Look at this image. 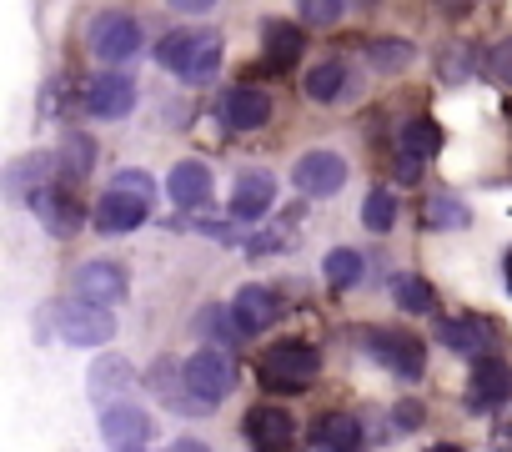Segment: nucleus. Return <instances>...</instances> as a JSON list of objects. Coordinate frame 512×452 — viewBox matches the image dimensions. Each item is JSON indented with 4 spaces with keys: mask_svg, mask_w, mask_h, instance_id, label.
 I'll return each instance as SVG.
<instances>
[{
    "mask_svg": "<svg viewBox=\"0 0 512 452\" xmlns=\"http://www.w3.org/2000/svg\"><path fill=\"white\" fill-rule=\"evenodd\" d=\"M101 437H106L111 452H146V442H151V417H146L141 407H131V402H116V407L101 412Z\"/></svg>",
    "mask_w": 512,
    "mask_h": 452,
    "instance_id": "8",
    "label": "nucleus"
},
{
    "mask_svg": "<svg viewBox=\"0 0 512 452\" xmlns=\"http://www.w3.org/2000/svg\"><path fill=\"white\" fill-rule=\"evenodd\" d=\"M362 221H367V232H392V221H397V196L387 186H377L367 201H362Z\"/></svg>",
    "mask_w": 512,
    "mask_h": 452,
    "instance_id": "29",
    "label": "nucleus"
},
{
    "mask_svg": "<svg viewBox=\"0 0 512 452\" xmlns=\"http://www.w3.org/2000/svg\"><path fill=\"white\" fill-rule=\"evenodd\" d=\"M171 6H176V11H211L216 0H171Z\"/></svg>",
    "mask_w": 512,
    "mask_h": 452,
    "instance_id": "39",
    "label": "nucleus"
},
{
    "mask_svg": "<svg viewBox=\"0 0 512 452\" xmlns=\"http://www.w3.org/2000/svg\"><path fill=\"white\" fill-rule=\"evenodd\" d=\"M302 91H307V101H317V106L337 101V96L347 91V66H342V61H317V66L307 71Z\"/></svg>",
    "mask_w": 512,
    "mask_h": 452,
    "instance_id": "25",
    "label": "nucleus"
},
{
    "mask_svg": "<svg viewBox=\"0 0 512 452\" xmlns=\"http://www.w3.org/2000/svg\"><path fill=\"white\" fill-rule=\"evenodd\" d=\"M116 186L141 191V196H156V186H151V176H146V171H121V176H116Z\"/></svg>",
    "mask_w": 512,
    "mask_h": 452,
    "instance_id": "37",
    "label": "nucleus"
},
{
    "mask_svg": "<svg viewBox=\"0 0 512 452\" xmlns=\"http://www.w3.org/2000/svg\"><path fill=\"white\" fill-rule=\"evenodd\" d=\"M392 171H397V181H402V186H412V181L422 176V156H417V151H397Z\"/></svg>",
    "mask_w": 512,
    "mask_h": 452,
    "instance_id": "35",
    "label": "nucleus"
},
{
    "mask_svg": "<svg viewBox=\"0 0 512 452\" xmlns=\"http://www.w3.org/2000/svg\"><path fill=\"white\" fill-rule=\"evenodd\" d=\"M302 46H307V41H302L297 26H287V21H267V26H262V66H267V71L297 66Z\"/></svg>",
    "mask_w": 512,
    "mask_h": 452,
    "instance_id": "23",
    "label": "nucleus"
},
{
    "mask_svg": "<svg viewBox=\"0 0 512 452\" xmlns=\"http://www.w3.org/2000/svg\"><path fill=\"white\" fill-rule=\"evenodd\" d=\"M427 452H462L457 442H437V447H427Z\"/></svg>",
    "mask_w": 512,
    "mask_h": 452,
    "instance_id": "41",
    "label": "nucleus"
},
{
    "mask_svg": "<svg viewBox=\"0 0 512 452\" xmlns=\"http://www.w3.org/2000/svg\"><path fill=\"white\" fill-rule=\"evenodd\" d=\"M156 61L176 71L181 81H206L221 66V36L216 31H171L156 46Z\"/></svg>",
    "mask_w": 512,
    "mask_h": 452,
    "instance_id": "1",
    "label": "nucleus"
},
{
    "mask_svg": "<svg viewBox=\"0 0 512 452\" xmlns=\"http://www.w3.org/2000/svg\"><path fill=\"white\" fill-rule=\"evenodd\" d=\"M51 317H56V327H61V337H66L71 347H101V342L116 337L111 307H96V302H86V297H71V302L51 307Z\"/></svg>",
    "mask_w": 512,
    "mask_h": 452,
    "instance_id": "4",
    "label": "nucleus"
},
{
    "mask_svg": "<svg viewBox=\"0 0 512 452\" xmlns=\"http://www.w3.org/2000/svg\"><path fill=\"white\" fill-rule=\"evenodd\" d=\"M367 56H372V66H377V71H402V66L412 61V46H407V41H397V36H377V41L367 46Z\"/></svg>",
    "mask_w": 512,
    "mask_h": 452,
    "instance_id": "30",
    "label": "nucleus"
},
{
    "mask_svg": "<svg viewBox=\"0 0 512 452\" xmlns=\"http://www.w3.org/2000/svg\"><path fill=\"white\" fill-rule=\"evenodd\" d=\"M166 191H171V201H176V206L196 211V206H206V201H211V171H206L201 161H181V166H171Z\"/></svg>",
    "mask_w": 512,
    "mask_h": 452,
    "instance_id": "24",
    "label": "nucleus"
},
{
    "mask_svg": "<svg viewBox=\"0 0 512 452\" xmlns=\"http://www.w3.org/2000/svg\"><path fill=\"white\" fill-rule=\"evenodd\" d=\"M166 452H211V447H206V442H196V437H176Z\"/></svg>",
    "mask_w": 512,
    "mask_h": 452,
    "instance_id": "38",
    "label": "nucleus"
},
{
    "mask_svg": "<svg viewBox=\"0 0 512 452\" xmlns=\"http://www.w3.org/2000/svg\"><path fill=\"white\" fill-rule=\"evenodd\" d=\"M427 226H452L457 232V226H467V211L457 206V196H432L427 201Z\"/></svg>",
    "mask_w": 512,
    "mask_h": 452,
    "instance_id": "33",
    "label": "nucleus"
},
{
    "mask_svg": "<svg viewBox=\"0 0 512 452\" xmlns=\"http://www.w3.org/2000/svg\"><path fill=\"white\" fill-rule=\"evenodd\" d=\"M256 372H262V382L272 392H307L322 372V352L312 342H277V347H267Z\"/></svg>",
    "mask_w": 512,
    "mask_h": 452,
    "instance_id": "2",
    "label": "nucleus"
},
{
    "mask_svg": "<svg viewBox=\"0 0 512 452\" xmlns=\"http://www.w3.org/2000/svg\"><path fill=\"white\" fill-rule=\"evenodd\" d=\"M392 302H397L402 312H432V307H437V297H432V282H427V277H417V272H402V277H392Z\"/></svg>",
    "mask_w": 512,
    "mask_h": 452,
    "instance_id": "27",
    "label": "nucleus"
},
{
    "mask_svg": "<svg viewBox=\"0 0 512 452\" xmlns=\"http://www.w3.org/2000/svg\"><path fill=\"white\" fill-rule=\"evenodd\" d=\"M31 206L41 211V221L51 226L56 237H71V232H81V201L71 196V181H56V186H46V191H41Z\"/></svg>",
    "mask_w": 512,
    "mask_h": 452,
    "instance_id": "19",
    "label": "nucleus"
},
{
    "mask_svg": "<svg viewBox=\"0 0 512 452\" xmlns=\"http://www.w3.org/2000/svg\"><path fill=\"white\" fill-rule=\"evenodd\" d=\"M196 332H206L216 347H231V342L241 337V327H236L231 307H201V312H196Z\"/></svg>",
    "mask_w": 512,
    "mask_h": 452,
    "instance_id": "28",
    "label": "nucleus"
},
{
    "mask_svg": "<svg viewBox=\"0 0 512 452\" xmlns=\"http://www.w3.org/2000/svg\"><path fill=\"white\" fill-rule=\"evenodd\" d=\"M507 397H512V367L497 362V357H482L467 377V407L472 412H497Z\"/></svg>",
    "mask_w": 512,
    "mask_h": 452,
    "instance_id": "10",
    "label": "nucleus"
},
{
    "mask_svg": "<svg viewBox=\"0 0 512 452\" xmlns=\"http://www.w3.org/2000/svg\"><path fill=\"white\" fill-rule=\"evenodd\" d=\"M76 297H86V302H96V307H116L121 297H126V272L116 267V262H81V272H76Z\"/></svg>",
    "mask_w": 512,
    "mask_h": 452,
    "instance_id": "17",
    "label": "nucleus"
},
{
    "mask_svg": "<svg viewBox=\"0 0 512 452\" xmlns=\"http://www.w3.org/2000/svg\"><path fill=\"white\" fill-rule=\"evenodd\" d=\"M277 201V181L272 171H241L236 186H231V216L236 221H262Z\"/></svg>",
    "mask_w": 512,
    "mask_h": 452,
    "instance_id": "14",
    "label": "nucleus"
},
{
    "mask_svg": "<svg viewBox=\"0 0 512 452\" xmlns=\"http://www.w3.org/2000/svg\"><path fill=\"white\" fill-rule=\"evenodd\" d=\"M397 422H402V427H417L422 412H417V407H397Z\"/></svg>",
    "mask_w": 512,
    "mask_h": 452,
    "instance_id": "40",
    "label": "nucleus"
},
{
    "mask_svg": "<svg viewBox=\"0 0 512 452\" xmlns=\"http://www.w3.org/2000/svg\"><path fill=\"white\" fill-rule=\"evenodd\" d=\"M91 51H96V61H106V66L131 61V56L141 51V26H136V16H126V11H101V16L91 21Z\"/></svg>",
    "mask_w": 512,
    "mask_h": 452,
    "instance_id": "6",
    "label": "nucleus"
},
{
    "mask_svg": "<svg viewBox=\"0 0 512 452\" xmlns=\"http://www.w3.org/2000/svg\"><path fill=\"white\" fill-rule=\"evenodd\" d=\"M61 181H81V176H91V161H96V141L91 136H81V131H71L66 141H61Z\"/></svg>",
    "mask_w": 512,
    "mask_h": 452,
    "instance_id": "26",
    "label": "nucleus"
},
{
    "mask_svg": "<svg viewBox=\"0 0 512 452\" xmlns=\"http://www.w3.org/2000/svg\"><path fill=\"white\" fill-rule=\"evenodd\" d=\"M277 312H282V302H277V292H272V287H241V292L231 297V317H236L241 337L267 332V327L277 322Z\"/></svg>",
    "mask_w": 512,
    "mask_h": 452,
    "instance_id": "18",
    "label": "nucleus"
},
{
    "mask_svg": "<svg viewBox=\"0 0 512 452\" xmlns=\"http://www.w3.org/2000/svg\"><path fill=\"white\" fill-rule=\"evenodd\" d=\"M492 76H497L502 86H512V36H507V41L492 51Z\"/></svg>",
    "mask_w": 512,
    "mask_h": 452,
    "instance_id": "36",
    "label": "nucleus"
},
{
    "mask_svg": "<svg viewBox=\"0 0 512 452\" xmlns=\"http://www.w3.org/2000/svg\"><path fill=\"white\" fill-rule=\"evenodd\" d=\"M146 387H151V392H156V397H161V402H166L171 412H181V417H196V412H211V407H206V402H201V397L191 392V382H186V372H181V367H176L171 357H161V362H156V367L146 372Z\"/></svg>",
    "mask_w": 512,
    "mask_h": 452,
    "instance_id": "12",
    "label": "nucleus"
},
{
    "mask_svg": "<svg viewBox=\"0 0 512 452\" xmlns=\"http://www.w3.org/2000/svg\"><path fill=\"white\" fill-rule=\"evenodd\" d=\"M246 437L256 442V452H287L292 437H297V422H292L287 407L262 402V407H251V412H246Z\"/></svg>",
    "mask_w": 512,
    "mask_h": 452,
    "instance_id": "11",
    "label": "nucleus"
},
{
    "mask_svg": "<svg viewBox=\"0 0 512 452\" xmlns=\"http://www.w3.org/2000/svg\"><path fill=\"white\" fill-rule=\"evenodd\" d=\"M272 121V96L256 91V86H236L226 96V126L231 131H262Z\"/></svg>",
    "mask_w": 512,
    "mask_h": 452,
    "instance_id": "22",
    "label": "nucleus"
},
{
    "mask_svg": "<svg viewBox=\"0 0 512 452\" xmlns=\"http://www.w3.org/2000/svg\"><path fill=\"white\" fill-rule=\"evenodd\" d=\"M362 347H367L372 362H382L392 377H407V382H417L422 367H427L422 342H417L412 332H402V327H372V332L362 337Z\"/></svg>",
    "mask_w": 512,
    "mask_h": 452,
    "instance_id": "3",
    "label": "nucleus"
},
{
    "mask_svg": "<svg viewBox=\"0 0 512 452\" xmlns=\"http://www.w3.org/2000/svg\"><path fill=\"white\" fill-rule=\"evenodd\" d=\"M81 106H86L91 116H101V121H116V116H126V111L136 106V81H131V76H116V71L91 76L86 91H81Z\"/></svg>",
    "mask_w": 512,
    "mask_h": 452,
    "instance_id": "9",
    "label": "nucleus"
},
{
    "mask_svg": "<svg viewBox=\"0 0 512 452\" xmlns=\"http://www.w3.org/2000/svg\"><path fill=\"white\" fill-rule=\"evenodd\" d=\"M292 181H297L307 196H332V191H342V181H347V161H342L337 151H307V156L292 166Z\"/></svg>",
    "mask_w": 512,
    "mask_h": 452,
    "instance_id": "13",
    "label": "nucleus"
},
{
    "mask_svg": "<svg viewBox=\"0 0 512 452\" xmlns=\"http://www.w3.org/2000/svg\"><path fill=\"white\" fill-rule=\"evenodd\" d=\"M442 146V131L427 121V116H417V121H407L402 126V151H417V156H432Z\"/></svg>",
    "mask_w": 512,
    "mask_h": 452,
    "instance_id": "31",
    "label": "nucleus"
},
{
    "mask_svg": "<svg viewBox=\"0 0 512 452\" xmlns=\"http://www.w3.org/2000/svg\"><path fill=\"white\" fill-rule=\"evenodd\" d=\"M312 452H362V422L347 412H327L312 422Z\"/></svg>",
    "mask_w": 512,
    "mask_h": 452,
    "instance_id": "21",
    "label": "nucleus"
},
{
    "mask_svg": "<svg viewBox=\"0 0 512 452\" xmlns=\"http://www.w3.org/2000/svg\"><path fill=\"white\" fill-rule=\"evenodd\" d=\"M327 282H332V287H357V282H362V257L347 252V247L327 252Z\"/></svg>",
    "mask_w": 512,
    "mask_h": 452,
    "instance_id": "32",
    "label": "nucleus"
},
{
    "mask_svg": "<svg viewBox=\"0 0 512 452\" xmlns=\"http://www.w3.org/2000/svg\"><path fill=\"white\" fill-rule=\"evenodd\" d=\"M136 387V372H131V362L126 357H101V362H91V377H86V392H91V402L106 412V407H116V402H126V392Z\"/></svg>",
    "mask_w": 512,
    "mask_h": 452,
    "instance_id": "15",
    "label": "nucleus"
},
{
    "mask_svg": "<svg viewBox=\"0 0 512 452\" xmlns=\"http://www.w3.org/2000/svg\"><path fill=\"white\" fill-rule=\"evenodd\" d=\"M181 372H186L191 392H196L206 407H216V402L231 397V387H236V362H231L226 347H201V352H191V357L181 362Z\"/></svg>",
    "mask_w": 512,
    "mask_h": 452,
    "instance_id": "5",
    "label": "nucleus"
},
{
    "mask_svg": "<svg viewBox=\"0 0 512 452\" xmlns=\"http://www.w3.org/2000/svg\"><path fill=\"white\" fill-rule=\"evenodd\" d=\"M61 171V161L56 156H46V151H36V156H21V161H11V171H6V191H11V201H36L46 186H51V176Z\"/></svg>",
    "mask_w": 512,
    "mask_h": 452,
    "instance_id": "16",
    "label": "nucleus"
},
{
    "mask_svg": "<svg viewBox=\"0 0 512 452\" xmlns=\"http://www.w3.org/2000/svg\"><path fill=\"white\" fill-rule=\"evenodd\" d=\"M437 342L447 352H462V357H482L487 342H492V327L482 317H442L437 322Z\"/></svg>",
    "mask_w": 512,
    "mask_h": 452,
    "instance_id": "20",
    "label": "nucleus"
},
{
    "mask_svg": "<svg viewBox=\"0 0 512 452\" xmlns=\"http://www.w3.org/2000/svg\"><path fill=\"white\" fill-rule=\"evenodd\" d=\"M146 211H151V196H141V191H126V186H106V196L96 201V232L101 237H121V232H136V226L146 221Z\"/></svg>",
    "mask_w": 512,
    "mask_h": 452,
    "instance_id": "7",
    "label": "nucleus"
},
{
    "mask_svg": "<svg viewBox=\"0 0 512 452\" xmlns=\"http://www.w3.org/2000/svg\"><path fill=\"white\" fill-rule=\"evenodd\" d=\"M307 26H337L342 21V0H297Z\"/></svg>",
    "mask_w": 512,
    "mask_h": 452,
    "instance_id": "34",
    "label": "nucleus"
}]
</instances>
